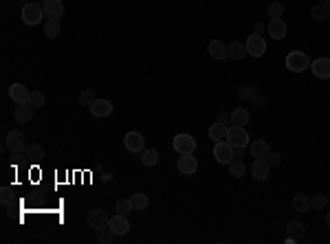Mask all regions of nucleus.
<instances>
[{"label": "nucleus", "mask_w": 330, "mask_h": 244, "mask_svg": "<svg viewBox=\"0 0 330 244\" xmlns=\"http://www.w3.org/2000/svg\"><path fill=\"white\" fill-rule=\"evenodd\" d=\"M326 222H328V227H330V211L326 213Z\"/></svg>", "instance_id": "obj_44"}, {"label": "nucleus", "mask_w": 330, "mask_h": 244, "mask_svg": "<svg viewBox=\"0 0 330 244\" xmlns=\"http://www.w3.org/2000/svg\"><path fill=\"white\" fill-rule=\"evenodd\" d=\"M124 143H126V150L136 154V152H143L145 141H143V134H141V132H128V134L124 136Z\"/></svg>", "instance_id": "obj_9"}, {"label": "nucleus", "mask_w": 330, "mask_h": 244, "mask_svg": "<svg viewBox=\"0 0 330 244\" xmlns=\"http://www.w3.org/2000/svg\"><path fill=\"white\" fill-rule=\"evenodd\" d=\"M293 209L299 211V213L311 211V198L304 196V194H297L295 198H293Z\"/></svg>", "instance_id": "obj_25"}, {"label": "nucleus", "mask_w": 330, "mask_h": 244, "mask_svg": "<svg viewBox=\"0 0 330 244\" xmlns=\"http://www.w3.org/2000/svg\"><path fill=\"white\" fill-rule=\"evenodd\" d=\"M141 163H143L145 167H152L159 163V152L156 150H143L141 152Z\"/></svg>", "instance_id": "obj_31"}, {"label": "nucleus", "mask_w": 330, "mask_h": 244, "mask_svg": "<svg viewBox=\"0 0 330 244\" xmlns=\"http://www.w3.org/2000/svg\"><path fill=\"white\" fill-rule=\"evenodd\" d=\"M313 75L317 79H330V60L328 58H317L311 62Z\"/></svg>", "instance_id": "obj_8"}, {"label": "nucleus", "mask_w": 330, "mask_h": 244, "mask_svg": "<svg viewBox=\"0 0 330 244\" xmlns=\"http://www.w3.org/2000/svg\"><path fill=\"white\" fill-rule=\"evenodd\" d=\"M227 130H229V125L227 123H220V121H218V123H214L209 128V139L211 141H222V139H227Z\"/></svg>", "instance_id": "obj_24"}, {"label": "nucleus", "mask_w": 330, "mask_h": 244, "mask_svg": "<svg viewBox=\"0 0 330 244\" xmlns=\"http://www.w3.org/2000/svg\"><path fill=\"white\" fill-rule=\"evenodd\" d=\"M218 121H220V123H229V121H231V115H229V113H225V110H222V113L218 115Z\"/></svg>", "instance_id": "obj_42"}, {"label": "nucleus", "mask_w": 330, "mask_h": 244, "mask_svg": "<svg viewBox=\"0 0 330 244\" xmlns=\"http://www.w3.org/2000/svg\"><path fill=\"white\" fill-rule=\"evenodd\" d=\"M266 163H268V165H271V167H277V165H280V163H282V156L277 154V152H268V156H266Z\"/></svg>", "instance_id": "obj_40"}, {"label": "nucleus", "mask_w": 330, "mask_h": 244, "mask_svg": "<svg viewBox=\"0 0 330 244\" xmlns=\"http://www.w3.org/2000/svg\"><path fill=\"white\" fill-rule=\"evenodd\" d=\"M33 106L31 104H18L16 106V110H13V117H16V121L18 123H29L31 121V117H33Z\"/></svg>", "instance_id": "obj_18"}, {"label": "nucleus", "mask_w": 330, "mask_h": 244, "mask_svg": "<svg viewBox=\"0 0 330 244\" xmlns=\"http://www.w3.org/2000/svg\"><path fill=\"white\" fill-rule=\"evenodd\" d=\"M44 35H47V38H58L60 35V22L58 20H47V24H44Z\"/></svg>", "instance_id": "obj_32"}, {"label": "nucleus", "mask_w": 330, "mask_h": 244, "mask_svg": "<svg viewBox=\"0 0 330 244\" xmlns=\"http://www.w3.org/2000/svg\"><path fill=\"white\" fill-rule=\"evenodd\" d=\"M172 147H174L179 154H194L196 150V139L190 134H176L174 141H172Z\"/></svg>", "instance_id": "obj_5"}, {"label": "nucleus", "mask_w": 330, "mask_h": 244, "mask_svg": "<svg viewBox=\"0 0 330 244\" xmlns=\"http://www.w3.org/2000/svg\"><path fill=\"white\" fill-rule=\"evenodd\" d=\"M44 2H47V0H35V4H44Z\"/></svg>", "instance_id": "obj_45"}, {"label": "nucleus", "mask_w": 330, "mask_h": 244, "mask_svg": "<svg viewBox=\"0 0 330 244\" xmlns=\"http://www.w3.org/2000/svg\"><path fill=\"white\" fill-rule=\"evenodd\" d=\"M24 156H27L31 163H40L44 159V150L42 145H27V150H24Z\"/></svg>", "instance_id": "obj_26"}, {"label": "nucleus", "mask_w": 330, "mask_h": 244, "mask_svg": "<svg viewBox=\"0 0 330 244\" xmlns=\"http://www.w3.org/2000/svg\"><path fill=\"white\" fill-rule=\"evenodd\" d=\"M0 200H2V205H7V207L13 205V191H11V187H2V191H0Z\"/></svg>", "instance_id": "obj_37"}, {"label": "nucleus", "mask_w": 330, "mask_h": 244, "mask_svg": "<svg viewBox=\"0 0 330 244\" xmlns=\"http://www.w3.org/2000/svg\"><path fill=\"white\" fill-rule=\"evenodd\" d=\"M209 55L214 60H225L227 58V44L222 40H211L209 42Z\"/></svg>", "instance_id": "obj_21"}, {"label": "nucleus", "mask_w": 330, "mask_h": 244, "mask_svg": "<svg viewBox=\"0 0 330 244\" xmlns=\"http://www.w3.org/2000/svg\"><path fill=\"white\" fill-rule=\"evenodd\" d=\"M7 150H11L13 154L27 150V139H24V134L20 130H11L7 134Z\"/></svg>", "instance_id": "obj_7"}, {"label": "nucleus", "mask_w": 330, "mask_h": 244, "mask_svg": "<svg viewBox=\"0 0 330 244\" xmlns=\"http://www.w3.org/2000/svg\"><path fill=\"white\" fill-rule=\"evenodd\" d=\"M326 205H328V198L324 196V194H315L311 198V207H313V209H324Z\"/></svg>", "instance_id": "obj_36"}, {"label": "nucleus", "mask_w": 330, "mask_h": 244, "mask_svg": "<svg viewBox=\"0 0 330 244\" xmlns=\"http://www.w3.org/2000/svg\"><path fill=\"white\" fill-rule=\"evenodd\" d=\"M108 227L113 229L115 236H126V233L130 231V222H128V216H121V213H117L108 220Z\"/></svg>", "instance_id": "obj_10"}, {"label": "nucleus", "mask_w": 330, "mask_h": 244, "mask_svg": "<svg viewBox=\"0 0 330 244\" xmlns=\"http://www.w3.org/2000/svg\"><path fill=\"white\" fill-rule=\"evenodd\" d=\"M44 18V9L40 7V4L35 2H27L22 7V20L24 24H29V27H35V24H40Z\"/></svg>", "instance_id": "obj_3"}, {"label": "nucleus", "mask_w": 330, "mask_h": 244, "mask_svg": "<svg viewBox=\"0 0 330 244\" xmlns=\"http://www.w3.org/2000/svg\"><path fill=\"white\" fill-rule=\"evenodd\" d=\"M42 9H44V18L58 20V18H62V13H64V2L62 0H47V2L42 4Z\"/></svg>", "instance_id": "obj_11"}, {"label": "nucleus", "mask_w": 330, "mask_h": 244, "mask_svg": "<svg viewBox=\"0 0 330 244\" xmlns=\"http://www.w3.org/2000/svg\"><path fill=\"white\" fill-rule=\"evenodd\" d=\"M238 95H240L242 101H253V99H256V95H258V88L253 84H242L240 90H238Z\"/></svg>", "instance_id": "obj_29"}, {"label": "nucleus", "mask_w": 330, "mask_h": 244, "mask_svg": "<svg viewBox=\"0 0 330 244\" xmlns=\"http://www.w3.org/2000/svg\"><path fill=\"white\" fill-rule=\"evenodd\" d=\"M286 233H288L286 242H297L299 238L306 233V225H304V222H299V220H291L286 225Z\"/></svg>", "instance_id": "obj_17"}, {"label": "nucleus", "mask_w": 330, "mask_h": 244, "mask_svg": "<svg viewBox=\"0 0 330 244\" xmlns=\"http://www.w3.org/2000/svg\"><path fill=\"white\" fill-rule=\"evenodd\" d=\"M29 88L24 84H11L9 88V97H11L16 104H29Z\"/></svg>", "instance_id": "obj_14"}, {"label": "nucleus", "mask_w": 330, "mask_h": 244, "mask_svg": "<svg viewBox=\"0 0 330 244\" xmlns=\"http://www.w3.org/2000/svg\"><path fill=\"white\" fill-rule=\"evenodd\" d=\"M90 113L95 117H108L113 113V104H110L108 99H97L93 106H90Z\"/></svg>", "instance_id": "obj_19"}, {"label": "nucleus", "mask_w": 330, "mask_h": 244, "mask_svg": "<svg viewBox=\"0 0 330 244\" xmlns=\"http://www.w3.org/2000/svg\"><path fill=\"white\" fill-rule=\"evenodd\" d=\"M227 141H229L233 147H247L249 134H247L245 125H229V130H227Z\"/></svg>", "instance_id": "obj_4"}, {"label": "nucleus", "mask_w": 330, "mask_h": 244, "mask_svg": "<svg viewBox=\"0 0 330 244\" xmlns=\"http://www.w3.org/2000/svg\"><path fill=\"white\" fill-rule=\"evenodd\" d=\"M29 104H31L33 108H42V106H44V95L40 93V90H33V93L29 95Z\"/></svg>", "instance_id": "obj_35"}, {"label": "nucleus", "mask_w": 330, "mask_h": 244, "mask_svg": "<svg viewBox=\"0 0 330 244\" xmlns=\"http://www.w3.org/2000/svg\"><path fill=\"white\" fill-rule=\"evenodd\" d=\"M247 53V44H242V42H231L229 47H227V58H231V60H242Z\"/></svg>", "instance_id": "obj_22"}, {"label": "nucleus", "mask_w": 330, "mask_h": 244, "mask_svg": "<svg viewBox=\"0 0 330 244\" xmlns=\"http://www.w3.org/2000/svg\"><path fill=\"white\" fill-rule=\"evenodd\" d=\"M266 29H268V35H271L273 40H284L286 38V31H288L286 22H284L282 18H273Z\"/></svg>", "instance_id": "obj_12"}, {"label": "nucleus", "mask_w": 330, "mask_h": 244, "mask_svg": "<svg viewBox=\"0 0 330 244\" xmlns=\"http://www.w3.org/2000/svg\"><path fill=\"white\" fill-rule=\"evenodd\" d=\"M249 110H245V108H238V110H233L231 113V123L233 125H247L249 123Z\"/></svg>", "instance_id": "obj_28"}, {"label": "nucleus", "mask_w": 330, "mask_h": 244, "mask_svg": "<svg viewBox=\"0 0 330 244\" xmlns=\"http://www.w3.org/2000/svg\"><path fill=\"white\" fill-rule=\"evenodd\" d=\"M79 101H82L84 106H88V108H90V106H93L95 101H97V97H95V93H93V90H84V93L79 95Z\"/></svg>", "instance_id": "obj_39"}, {"label": "nucleus", "mask_w": 330, "mask_h": 244, "mask_svg": "<svg viewBox=\"0 0 330 244\" xmlns=\"http://www.w3.org/2000/svg\"><path fill=\"white\" fill-rule=\"evenodd\" d=\"M196 170H198V161L194 159V156H192V154H181V159H179V172H181V174L192 176Z\"/></svg>", "instance_id": "obj_16"}, {"label": "nucleus", "mask_w": 330, "mask_h": 244, "mask_svg": "<svg viewBox=\"0 0 330 244\" xmlns=\"http://www.w3.org/2000/svg\"><path fill=\"white\" fill-rule=\"evenodd\" d=\"M308 66H311V60L304 51H291L286 55V68L293 70V73H304Z\"/></svg>", "instance_id": "obj_1"}, {"label": "nucleus", "mask_w": 330, "mask_h": 244, "mask_svg": "<svg viewBox=\"0 0 330 244\" xmlns=\"http://www.w3.org/2000/svg\"><path fill=\"white\" fill-rule=\"evenodd\" d=\"M268 172H271V165L266 163V159H256V163L251 165V174L256 181H266Z\"/></svg>", "instance_id": "obj_15"}, {"label": "nucleus", "mask_w": 330, "mask_h": 244, "mask_svg": "<svg viewBox=\"0 0 330 244\" xmlns=\"http://www.w3.org/2000/svg\"><path fill=\"white\" fill-rule=\"evenodd\" d=\"M253 106H256L258 110L264 108V106H266V97H264V95H256V99H253Z\"/></svg>", "instance_id": "obj_41"}, {"label": "nucleus", "mask_w": 330, "mask_h": 244, "mask_svg": "<svg viewBox=\"0 0 330 244\" xmlns=\"http://www.w3.org/2000/svg\"><path fill=\"white\" fill-rule=\"evenodd\" d=\"M311 16L315 22H324V20H328L330 18V7L326 2H319V4H313V9H311Z\"/></svg>", "instance_id": "obj_20"}, {"label": "nucleus", "mask_w": 330, "mask_h": 244, "mask_svg": "<svg viewBox=\"0 0 330 244\" xmlns=\"http://www.w3.org/2000/svg\"><path fill=\"white\" fill-rule=\"evenodd\" d=\"M247 53L253 55V58H262L264 53H266V42H264V38L260 33H253L247 38Z\"/></svg>", "instance_id": "obj_6"}, {"label": "nucleus", "mask_w": 330, "mask_h": 244, "mask_svg": "<svg viewBox=\"0 0 330 244\" xmlns=\"http://www.w3.org/2000/svg\"><path fill=\"white\" fill-rule=\"evenodd\" d=\"M245 172H247V167H245V161L242 159H233L229 163V174L233 176V179H242Z\"/></svg>", "instance_id": "obj_27"}, {"label": "nucleus", "mask_w": 330, "mask_h": 244, "mask_svg": "<svg viewBox=\"0 0 330 244\" xmlns=\"http://www.w3.org/2000/svg\"><path fill=\"white\" fill-rule=\"evenodd\" d=\"M282 13H284V7L280 2H271L268 4V18H282Z\"/></svg>", "instance_id": "obj_38"}, {"label": "nucleus", "mask_w": 330, "mask_h": 244, "mask_svg": "<svg viewBox=\"0 0 330 244\" xmlns=\"http://www.w3.org/2000/svg\"><path fill=\"white\" fill-rule=\"evenodd\" d=\"M324 2H326V4H328V7H330V0H324Z\"/></svg>", "instance_id": "obj_46"}, {"label": "nucleus", "mask_w": 330, "mask_h": 244, "mask_svg": "<svg viewBox=\"0 0 330 244\" xmlns=\"http://www.w3.org/2000/svg\"><path fill=\"white\" fill-rule=\"evenodd\" d=\"M130 202H132V207H134V211H141V209H145V207L150 205L148 196H145V194H139V191L130 196Z\"/></svg>", "instance_id": "obj_30"}, {"label": "nucleus", "mask_w": 330, "mask_h": 244, "mask_svg": "<svg viewBox=\"0 0 330 244\" xmlns=\"http://www.w3.org/2000/svg\"><path fill=\"white\" fill-rule=\"evenodd\" d=\"M113 238H115V233H113V229H110V227H104V229H99V231H97V240L101 244H110V242H113Z\"/></svg>", "instance_id": "obj_34"}, {"label": "nucleus", "mask_w": 330, "mask_h": 244, "mask_svg": "<svg viewBox=\"0 0 330 244\" xmlns=\"http://www.w3.org/2000/svg\"><path fill=\"white\" fill-rule=\"evenodd\" d=\"M268 143L264 139H258V141H253L251 143V154H253V159H266L268 156Z\"/></svg>", "instance_id": "obj_23"}, {"label": "nucleus", "mask_w": 330, "mask_h": 244, "mask_svg": "<svg viewBox=\"0 0 330 244\" xmlns=\"http://www.w3.org/2000/svg\"><path fill=\"white\" fill-rule=\"evenodd\" d=\"M108 220H110V218H108V213H106L104 209H93L88 213V225L93 229H97V231H99V229H104V227H108Z\"/></svg>", "instance_id": "obj_13"}, {"label": "nucleus", "mask_w": 330, "mask_h": 244, "mask_svg": "<svg viewBox=\"0 0 330 244\" xmlns=\"http://www.w3.org/2000/svg\"><path fill=\"white\" fill-rule=\"evenodd\" d=\"M214 159L220 163V165H229V163L236 159V147H233L229 141H218L214 145Z\"/></svg>", "instance_id": "obj_2"}, {"label": "nucleus", "mask_w": 330, "mask_h": 244, "mask_svg": "<svg viewBox=\"0 0 330 244\" xmlns=\"http://www.w3.org/2000/svg\"><path fill=\"white\" fill-rule=\"evenodd\" d=\"M264 29H266V27H264V24L262 22H256V27H253V33H264Z\"/></svg>", "instance_id": "obj_43"}, {"label": "nucleus", "mask_w": 330, "mask_h": 244, "mask_svg": "<svg viewBox=\"0 0 330 244\" xmlns=\"http://www.w3.org/2000/svg\"><path fill=\"white\" fill-rule=\"evenodd\" d=\"M115 209H117V213H121V216H128V213L134 211V207H132L130 198H124V200H117Z\"/></svg>", "instance_id": "obj_33"}]
</instances>
